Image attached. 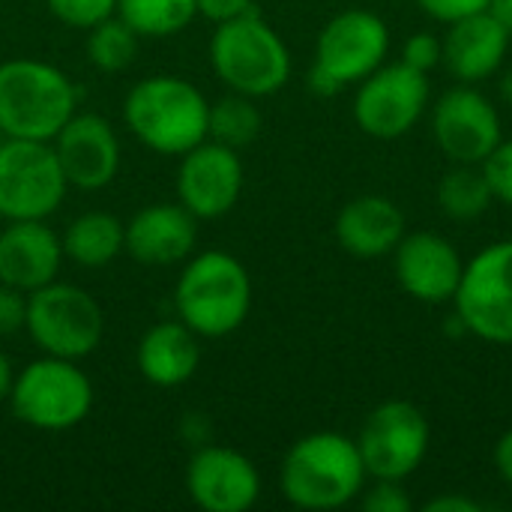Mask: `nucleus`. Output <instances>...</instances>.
<instances>
[{
	"instance_id": "7c9ffc66",
	"label": "nucleus",
	"mask_w": 512,
	"mask_h": 512,
	"mask_svg": "<svg viewBox=\"0 0 512 512\" xmlns=\"http://www.w3.org/2000/svg\"><path fill=\"white\" fill-rule=\"evenodd\" d=\"M366 512H408L414 504L396 480H375L372 489L360 492Z\"/></svg>"
},
{
	"instance_id": "ea45409f",
	"label": "nucleus",
	"mask_w": 512,
	"mask_h": 512,
	"mask_svg": "<svg viewBox=\"0 0 512 512\" xmlns=\"http://www.w3.org/2000/svg\"><path fill=\"white\" fill-rule=\"evenodd\" d=\"M0 141H3V132H0Z\"/></svg>"
},
{
	"instance_id": "423d86ee",
	"label": "nucleus",
	"mask_w": 512,
	"mask_h": 512,
	"mask_svg": "<svg viewBox=\"0 0 512 512\" xmlns=\"http://www.w3.org/2000/svg\"><path fill=\"white\" fill-rule=\"evenodd\" d=\"M93 384L78 360L48 357L15 372L9 408L18 423L39 432H66L87 420L93 408Z\"/></svg>"
},
{
	"instance_id": "bb28decb",
	"label": "nucleus",
	"mask_w": 512,
	"mask_h": 512,
	"mask_svg": "<svg viewBox=\"0 0 512 512\" xmlns=\"http://www.w3.org/2000/svg\"><path fill=\"white\" fill-rule=\"evenodd\" d=\"M138 39L141 36L120 15H111L87 30V60L102 72H120L135 60Z\"/></svg>"
},
{
	"instance_id": "b1692460",
	"label": "nucleus",
	"mask_w": 512,
	"mask_h": 512,
	"mask_svg": "<svg viewBox=\"0 0 512 512\" xmlns=\"http://www.w3.org/2000/svg\"><path fill=\"white\" fill-rule=\"evenodd\" d=\"M117 15L141 36V39H165L186 30L198 6L195 0H117Z\"/></svg>"
},
{
	"instance_id": "72a5a7b5",
	"label": "nucleus",
	"mask_w": 512,
	"mask_h": 512,
	"mask_svg": "<svg viewBox=\"0 0 512 512\" xmlns=\"http://www.w3.org/2000/svg\"><path fill=\"white\" fill-rule=\"evenodd\" d=\"M195 6H198V15L207 18V21H213V24L231 21V18L255 9L252 0H195Z\"/></svg>"
},
{
	"instance_id": "6ab92c4d",
	"label": "nucleus",
	"mask_w": 512,
	"mask_h": 512,
	"mask_svg": "<svg viewBox=\"0 0 512 512\" xmlns=\"http://www.w3.org/2000/svg\"><path fill=\"white\" fill-rule=\"evenodd\" d=\"M198 243V219L177 204H150L126 222V246L138 264L168 267L192 255Z\"/></svg>"
},
{
	"instance_id": "f704fd0d",
	"label": "nucleus",
	"mask_w": 512,
	"mask_h": 512,
	"mask_svg": "<svg viewBox=\"0 0 512 512\" xmlns=\"http://www.w3.org/2000/svg\"><path fill=\"white\" fill-rule=\"evenodd\" d=\"M426 512H483V504L468 498V495H438L432 498L426 507Z\"/></svg>"
},
{
	"instance_id": "4c0bfd02",
	"label": "nucleus",
	"mask_w": 512,
	"mask_h": 512,
	"mask_svg": "<svg viewBox=\"0 0 512 512\" xmlns=\"http://www.w3.org/2000/svg\"><path fill=\"white\" fill-rule=\"evenodd\" d=\"M489 12L507 27V33L512 36V0H492L489 3Z\"/></svg>"
},
{
	"instance_id": "f03ea898",
	"label": "nucleus",
	"mask_w": 512,
	"mask_h": 512,
	"mask_svg": "<svg viewBox=\"0 0 512 512\" xmlns=\"http://www.w3.org/2000/svg\"><path fill=\"white\" fill-rule=\"evenodd\" d=\"M174 309L198 339H225L237 333L252 309L249 270L222 249L192 252L174 288Z\"/></svg>"
},
{
	"instance_id": "c85d7f7f",
	"label": "nucleus",
	"mask_w": 512,
	"mask_h": 512,
	"mask_svg": "<svg viewBox=\"0 0 512 512\" xmlns=\"http://www.w3.org/2000/svg\"><path fill=\"white\" fill-rule=\"evenodd\" d=\"M480 168L489 180L492 198L512 207V138L510 141L501 138V144L480 162Z\"/></svg>"
},
{
	"instance_id": "2eb2a0df",
	"label": "nucleus",
	"mask_w": 512,
	"mask_h": 512,
	"mask_svg": "<svg viewBox=\"0 0 512 512\" xmlns=\"http://www.w3.org/2000/svg\"><path fill=\"white\" fill-rule=\"evenodd\" d=\"M186 492L204 512H246L261 498V474L240 450L204 444L186 465Z\"/></svg>"
},
{
	"instance_id": "dca6fc26",
	"label": "nucleus",
	"mask_w": 512,
	"mask_h": 512,
	"mask_svg": "<svg viewBox=\"0 0 512 512\" xmlns=\"http://www.w3.org/2000/svg\"><path fill=\"white\" fill-rule=\"evenodd\" d=\"M66 183L81 192H99L120 171V138L108 117L75 111L51 138Z\"/></svg>"
},
{
	"instance_id": "9d476101",
	"label": "nucleus",
	"mask_w": 512,
	"mask_h": 512,
	"mask_svg": "<svg viewBox=\"0 0 512 512\" xmlns=\"http://www.w3.org/2000/svg\"><path fill=\"white\" fill-rule=\"evenodd\" d=\"M453 306L465 333L512 345V240L483 246L465 264Z\"/></svg>"
},
{
	"instance_id": "20e7f679",
	"label": "nucleus",
	"mask_w": 512,
	"mask_h": 512,
	"mask_svg": "<svg viewBox=\"0 0 512 512\" xmlns=\"http://www.w3.org/2000/svg\"><path fill=\"white\" fill-rule=\"evenodd\" d=\"M78 111V87L63 69L36 57L0 63V132L3 138L51 141Z\"/></svg>"
},
{
	"instance_id": "6e6552de",
	"label": "nucleus",
	"mask_w": 512,
	"mask_h": 512,
	"mask_svg": "<svg viewBox=\"0 0 512 512\" xmlns=\"http://www.w3.org/2000/svg\"><path fill=\"white\" fill-rule=\"evenodd\" d=\"M24 330L42 354L84 360L102 342L105 315L90 291L54 279L27 294Z\"/></svg>"
},
{
	"instance_id": "2f4dec72",
	"label": "nucleus",
	"mask_w": 512,
	"mask_h": 512,
	"mask_svg": "<svg viewBox=\"0 0 512 512\" xmlns=\"http://www.w3.org/2000/svg\"><path fill=\"white\" fill-rule=\"evenodd\" d=\"M417 3H420V9L429 18H435V21H441V24L450 27V24H456L462 18H471L477 12H486L492 0H417Z\"/></svg>"
},
{
	"instance_id": "473e14b6",
	"label": "nucleus",
	"mask_w": 512,
	"mask_h": 512,
	"mask_svg": "<svg viewBox=\"0 0 512 512\" xmlns=\"http://www.w3.org/2000/svg\"><path fill=\"white\" fill-rule=\"evenodd\" d=\"M24 318H27V294L0 282V336H12L24 330Z\"/></svg>"
},
{
	"instance_id": "412c9836",
	"label": "nucleus",
	"mask_w": 512,
	"mask_h": 512,
	"mask_svg": "<svg viewBox=\"0 0 512 512\" xmlns=\"http://www.w3.org/2000/svg\"><path fill=\"white\" fill-rule=\"evenodd\" d=\"M405 237L402 210L384 195H357L336 216V240L354 258H384L393 255Z\"/></svg>"
},
{
	"instance_id": "7ed1b4c3",
	"label": "nucleus",
	"mask_w": 512,
	"mask_h": 512,
	"mask_svg": "<svg viewBox=\"0 0 512 512\" xmlns=\"http://www.w3.org/2000/svg\"><path fill=\"white\" fill-rule=\"evenodd\" d=\"M126 129L159 156H183L207 138L210 102L180 75H150L123 102Z\"/></svg>"
},
{
	"instance_id": "e433bc0d",
	"label": "nucleus",
	"mask_w": 512,
	"mask_h": 512,
	"mask_svg": "<svg viewBox=\"0 0 512 512\" xmlns=\"http://www.w3.org/2000/svg\"><path fill=\"white\" fill-rule=\"evenodd\" d=\"M12 381H15V369L9 363V357L0 351V402H9V393H12Z\"/></svg>"
},
{
	"instance_id": "393cba45",
	"label": "nucleus",
	"mask_w": 512,
	"mask_h": 512,
	"mask_svg": "<svg viewBox=\"0 0 512 512\" xmlns=\"http://www.w3.org/2000/svg\"><path fill=\"white\" fill-rule=\"evenodd\" d=\"M492 189L480 165H459L450 168L438 183V207L459 222L477 219L492 207Z\"/></svg>"
},
{
	"instance_id": "4468645a",
	"label": "nucleus",
	"mask_w": 512,
	"mask_h": 512,
	"mask_svg": "<svg viewBox=\"0 0 512 512\" xmlns=\"http://www.w3.org/2000/svg\"><path fill=\"white\" fill-rule=\"evenodd\" d=\"M432 135L447 159L459 165H480L504 138L501 114L480 90L459 84L435 102Z\"/></svg>"
},
{
	"instance_id": "ddd939ff",
	"label": "nucleus",
	"mask_w": 512,
	"mask_h": 512,
	"mask_svg": "<svg viewBox=\"0 0 512 512\" xmlns=\"http://www.w3.org/2000/svg\"><path fill=\"white\" fill-rule=\"evenodd\" d=\"M243 162L240 150L204 138L180 156L177 168V201L201 222L231 213L243 195Z\"/></svg>"
},
{
	"instance_id": "f257e3e1",
	"label": "nucleus",
	"mask_w": 512,
	"mask_h": 512,
	"mask_svg": "<svg viewBox=\"0 0 512 512\" xmlns=\"http://www.w3.org/2000/svg\"><path fill=\"white\" fill-rule=\"evenodd\" d=\"M366 465L342 432H312L294 441L279 468V489L297 510L327 512L348 507L366 489Z\"/></svg>"
},
{
	"instance_id": "aec40b11",
	"label": "nucleus",
	"mask_w": 512,
	"mask_h": 512,
	"mask_svg": "<svg viewBox=\"0 0 512 512\" xmlns=\"http://www.w3.org/2000/svg\"><path fill=\"white\" fill-rule=\"evenodd\" d=\"M510 39L507 27L489 9L477 12L450 24V33L444 36V63L462 84L486 81L501 69L510 51Z\"/></svg>"
},
{
	"instance_id": "39448f33",
	"label": "nucleus",
	"mask_w": 512,
	"mask_h": 512,
	"mask_svg": "<svg viewBox=\"0 0 512 512\" xmlns=\"http://www.w3.org/2000/svg\"><path fill=\"white\" fill-rule=\"evenodd\" d=\"M210 66L228 90L264 99L288 84L291 51L276 27L249 9L216 24L210 39Z\"/></svg>"
},
{
	"instance_id": "c9c22d12",
	"label": "nucleus",
	"mask_w": 512,
	"mask_h": 512,
	"mask_svg": "<svg viewBox=\"0 0 512 512\" xmlns=\"http://www.w3.org/2000/svg\"><path fill=\"white\" fill-rule=\"evenodd\" d=\"M495 468H498L501 480L512 486V429L501 435V441L495 447Z\"/></svg>"
},
{
	"instance_id": "f8f14e48",
	"label": "nucleus",
	"mask_w": 512,
	"mask_h": 512,
	"mask_svg": "<svg viewBox=\"0 0 512 512\" xmlns=\"http://www.w3.org/2000/svg\"><path fill=\"white\" fill-rule=\"evenodd\" d=\"M429 108V75L408 63H384L357 84L354 120L378 141H396L408 135Z\"/></svg>"
},
{
	"instance_id": "a878e982",
	"label": "nucleus",
	"mask_w": 512,
	"mask_h": 512,
	"mask_svg": "<svg viewBox=\"0 0 512 512\" xmlns=\"http://www.w3.org/2000/svg\"><path fill=\"white\" fill-rule=\"evenodd\" d=\"M258 132H261V111L252 96L231 90L219 102H210L207 138L240 150V147L252 144L258 138Z\"/></svg>"
},
{
	"instance_id": "c756f323",
	"label": "nucleus",
	"mask_w": 512,
	"mask_h": 512,
	"mask_svg": "<svg viewBox=\"0 0 512 512\" xmlns=\"http://www.w3.org/2000/svg\"><path fill=\"white\" fill-rule=\"evenodd\" d=\"M441 60H444V39L435 33H426V30L411 33L402 45V63H408L417 72L429 75Z\"/></svg>"
},
{
	"instance_id": "5701e85b",
	"label": "nucleus",
	"mask_w": 512,
	"mask_h": 512,
	"mask_svg": "<svg viewBox=\"0 0 512 512\" xmlns=\"http://www.w3.org/2000/svg\"><path fill=\"white\" fill-rule=\"evenodd\" d=\"M63 258L84 270L108 267L126 246V225L105 210H87L75 216L60 234Z\"/></svg>"
},
{
	"instance_id": "cd10ccee",
	"label": "nucleus",
	"mask_w": 512,
	"mask_h": 512,
	"mask_svg": "<svg viewBox=\"0 0 512 512\" xmlns=\"http://www.w3.org/2000/svg\"><path fill=\"white\" fill-rule=\"evenodd\" d=\"M51 15L75 30H90L117 15V0H45Z\"/></svg>"
},
{
	"instance_id": "9b49d317",
	"label": "nucleus",
	"mask_w": 512,
	"mask_h": 512,
	"mask_svg": "<svg viewBox=\"0 0 512 512\" xmlns=\"http://www.w3.org/2000/svg\"><path fill=\"white\" fill-rule=\"evenodd\" d=\"M429 441L432 432L426 414L414 402L393 399L366 417L357 435V450L372 480L402 483L426 462Z\"/></svg>"
},
{
	"instance_id": "1a4fd4ad",
	"label": "nucleus",
	"mask_w": 512,
	"mask_h": 512,
	"mask_svg": "<svg viewBox=\"0 0 512 512\" xmlns=\"http://www.w3.org/2000/svg\"><path fill=\"white\" fill-rule=\"evenodd\" d=\"M69 192L66 174L51 141L3 138L0 141V219H48Z\"/></svg>"
},
{
	"instance_id": "0eeeda50",
	"label": "nucleus",
	"mask_w": 512,
	"mask_h": 512,
	"mask_svg": "<svg viewBox=\"0 0 512 512\" xmlns=\"http://www.w3.org/2000/svg\"><path fill=\"white\" fill-rule=\"evenodd\" d=\"M390 54V27L369 9H345L333 15L315 42L309 87L318 96H333L369 78Z\"/></svg>"
},
{
	"instance_id": "f3484780",
	"label": "nucleus",
	"mask_w": 512,
	"mask_h": 512,
	"mask_svg": "<svg viewBox=\"0 0 512 512\" xmlns=\"http://www.w3.org/2000/svg\"><path fill=\"white\" fill-rule=\"evenodd\" d=\"M393 270L408 297L426 306H444L453 303L459 291L465 261L447 237L435 231H417L405 234L393 249Z\"/></svg>"
},
{
	"instance_id": "4be33fe9",
	"label": "nucleus",
	"mask_w": 512,
	"mask_h": 512,
	"mask_svg": "<svg viewBox=\"0 0 512 512\" xmlns=\"http://www.w3.org/2000/svg\"><path fill=\"white\" fill-rule=\"evenodd\" d=\"M201 363V345L198 336L177 318V321H159L153 324L135 348V366L144 381L153 387H183L192 381Z\"/></svg>"
},
{
	"instance_id": "a211bd4d",
	"label": "nucleus",
	"mask_w": 512,
	"mask_h": 512,
	"mask_svg": "<svg viewBox=\"0 0 512 512\" xmlns=\"http://www.w3.org/2000/svg\"><path fill=\"white\" fill-rule=\"evenodd\" d=\"M63 264V243L48 219L6 222L0 231V282L24 294L57 279Z\"/></svg>"
},
{
	"instance_id": "58836bf2",
	"label": "nucleus",
	"mask_w": 512,
	"mask_h": 512,
	"mask_svg": "<svg viewBox=\"0 0 512 512\" xmlns=\"http://www.w3.org/2000/svg\"><path fill=\"white\" fill-rule=\"evenodd\" d=\"M501 99L512 105V69H507L504 75H501Z\"/></svg>"
}]
</instances>
